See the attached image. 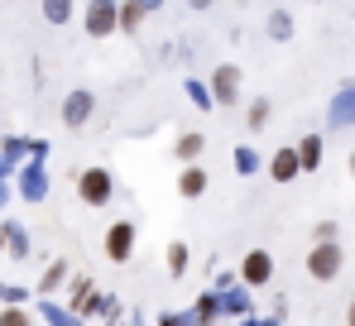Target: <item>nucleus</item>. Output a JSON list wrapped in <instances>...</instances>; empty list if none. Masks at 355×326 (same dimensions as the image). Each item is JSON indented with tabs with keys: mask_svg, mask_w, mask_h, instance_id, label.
I'll return each mask as SVG.
<instances>
[{
	"mask_svg": "<svg viewBox=\"0 0 355 326\" xmlns=\"http://www.w3.org/2000/svg\"><path fill=\"white\" fill-rule=\"evenodd\" d=\"M77 197H82V207H106L111 197H116V178H111V168H82L77 173Z\"/></svg>",
	"mask_w": 355,
	"mask_h": 326,
	"instance_id": "nucleus-1",
	"label": "nucleus"
},
{
	"mask_svg": "<svg viewBox=\"0 0 355 326\" xmlns=\"http://www.w3.org/2000/svg\"><path fill=\"white\" fill-rule=\"evenodd\" d=\"M82 29L92 39L120 34V0H92V5H82Z\"/></svg>",
	"mask_w": 355,
	"mask_h": 326,
	"instance_id": "nucleus-2",
	"label": "nucleus"
},
{
	"mask_svg": "<svg viewBox=\"0 0 355 326\" xmlns=\"http://www.w3.org/2000/svg\"><path fill=\"white\" fill-rule=\"evenodd\" d=\"M341 264H346L341 245H312L307 250V278H317V283H331L341 273Z\"/></svg>",
	"mask_w": 355,
	"mask_h": 326,
	"instance_id": "nucleus-3",
	"label": "nucleus"
},
{
	"mask_svg": "<svg viewBox=\"0 0 355 326\" xmlns=\"http://www.w3.org/2000/svg\"><path fill=\"white\" fill-rule=\"evenodd\" d=\"M135 221H116V225H106V240H101V250H106V259L111 264H130L135 259Z\"/></svg>",
	"mask_w": 355,
	"mask_h": 326,
	"instance_id": "nucleus-4",
	"label": "nucleus"
},
{
	"mask_svg": "<svg viewBox=\"0 0 355 326\" xmlns=\"http://www.w3.org/2000/svg\"><path fill=\"white\" fill-rule=\"evenodd\" d=\"M240 283H245V288L274 283V255H269V250H250V255L240 259Z\"/></svg>",
	"mask_w": 355,
	"mask_h": 326,
	"instance_id": "nucleus-5",
	"label": "nucleus"
},
{
	"mask_svg": "<svg viewBox=\"0 0 355 326\" xmlns=\"http://www.w3.org/2000/svg\"><path fill=\"white\" fill-rule=\"evenodd\" d=\"M92 110H96V96H92L87 87H77V92L62 96V125H67V130H82V125L92 120Z\"/></svg>",
	"mask_w": 355,
	"mask_h": 326,
	"instance_id": "nucleus-6",
	"label": "nucleus"
},
{
	"mask_svg": "<svg viewBox=\"0 0 355 326\" xmlns=\"http://www.w3.org/2000/svg\"><path fill=\"white\" fill-rule=\"evenodd\" d=\"M211 96H216V106H236V96H240V67L236 62H221L216 72H211Z\"/></svg>",
	"mask_w": 355,
	"mask_h": 326,
	"instance_id": "nucleus-7",
	"label": "nucleus"
},
{
	"mask_svg": "<svg viewBox=\"0 0 355 326\" xmlns=\"http://www.w3.org/2000/svg\"><path fill=\"white\" fill-rule=\"evenodd\" d=\"M327 120L341 130V125H355V87H341L336 96H331V110H327Z\"/></svg>",
	"mask_w": 355,
	"mask_h": 326,
	"instance_id": "nucleus-8",
	"label": "nucleus"
},
{
	"mask_svg": "<svg viewBox=\"0 0 355 326\" xmlns=\"http://www.w3.org/2000/svg\"><path fill=\"white\" fill-rule=\"evenodd\" d=\"M207 182H211V178H207V168H202V163H197V168H182V173H178V197L197 202V197L207 192Z\"/></svg>",
	"mask_w": 355,
	"mask_h": 326,
	"instance_id": "nucleus-9",
	"label": "nucleus"
},
{
	"mask_svg": "<svg viewBox=\"0 0 355 326\" xmlns=\"http://www.w3.org/2000/svg\"><path fill=\"white\" fill-rule=\"evenodd\" d=\"M269 173H274V182H293L297 173H302V163H297V149H274V159H269Z\"/></svg>",
	"mask_w": 355,
	"mask_h": 326,
	"instance_id": "nucleus-10",
	"label": "nucleus"
},
{
	"mask_svg": "<svg viewBox=\"0 0 355 326\" xmlns=\"http://www.w3.org/2000/svg\"><path fill=\"white\" fill-rule=\"evenodd\" d=\"M202 149H207V135H202V130H187V135H178V144H173V154L187 163V168H197Z\"/></svg>",
	"mask_w": 355,
	"mask_h": 326,
	"instance_id": "nucleus-11",
	"label": "nucleus"
},
{
	"mask_svg": "<svg viewBox=\"0 0 355 326\" xmlns=\"http://www.w3.org/2000/svg\"><path fill=\"white\" fill-rule=\"evenodd\" d=\"M293 149H297V163H302V173H317V168H322V149H327V144H322V135H302Z\"/></svg>",
	"mask_w": 355,
	"mask_h": 326,
	"instance_id": "nucleus-12",
	"label": "nucleus"
},
{
	"mask_svg": "<svg viewBox=\"0 0 355 326\" xmlns=\"http://www.w3.org/2000/svg\"><path fill=\"white\" fill-rule=\"evenodd\" d=\"M154 10H159L154 0H135V5H120V34H135V29H139V24H144V19L154 15Z\"/></svg>",
	"mask_w": 355,
	"mask_h": 326,
	"instance_id": "nucleus-13",
	"label": "nucleus"
},
{
	"mask_svg": "<svg viewBox=\"0 0 355 326\" xmlns=\"http://www.w3.org/2000/svg\"><path fill=\"white\" fill-rule=\"evenodd\" d=\"M211 317H221V298L216 293H202L197 307H192V317H182V326H207Z\"/></svg>",
	"mask_w": 355,
	"mask_h": 326,
	"instance_id": "nucleus-14",
	"label": "nucleus"
},
{
	"mask_svg": "<svg viewBox=\"0 0 355 326\" xmlns=\"http://www.w3.org/2000/svg\"><path fill=\"white\" fill-rule=\"evenodd\" d=\"M264 29H269V39H274V44H288V39H293V15H288V10L279 5V10H269Z\"/></svg>",
	"mask_w": 355,
	"mask_h": 326,
	"instance_id": "nucleus-15",
	"label": "nucleus"
},
{
	"mask_svg": "<svg viewBox=\"0 0 355 326\" xmlns=\"http://www.w3.org/2000/svg\"><path fill=\"white\" fill-rule=\"evenodd\" d=\"M269 96H254V101H250V110H245V125H250V130H264V125H269Z\"/></svg>",
	"mask_w": 355,
	"mask_h": 326,
	"instance_id": "nucleus-16",
	"label": "nucleus"
},
{
	"mask_svg": "<svg viewBox=\"0 0 355 326\" xmlns=\"http://www.w3.org/2000/svg\"><path fill=\"white\" fill-rule=\"evenodd\" d=\"M221 312H231V317H245V312H250V288H231V293L221 298Z\"/></svg>",
	"mask_w": 355,
	"mask_h": 326,
	"instance_id": "nucleus-17",
	"label": "nucleus"
},
{
	"mask_svg": "<svg viewBox=\"0 0 355 326\" xmlns=\"http://www.w3.org/2000/svg\"><path fill=\"white\" fill-rule=\"evenodd\" d=\"M187 96L197 101V110H216V96H211V87H207V82H197V77H187Z\"/></svg>",
	"mask_w": 355,
	"mask_h": 326,
	"instance_id": "nucleus-18",
	"label": "nucleus"
},
{
	"mask_svg": "<svg viewBox=\"0 0 355 326\" xmlns=\"http://www.w3.org/2000/svg\"><path fill=\"white\" fill-rule=\"evenodd\" d=\"M44 192H49V178H44L39 168H29V173H24V197H29V202H39Z\"/></svg>",
	"mask_w": 355,
	"mask_h": 326,
	"instance_id": "nucleus-19",
	"label": "nucleus"
},
{
	"mask_svg": "<svg viewBox=\"0 0 355 326\" xmlns=\"http://www.w3.org/2000/svg\"><path fill=\"white\" fill-rule=\"evenodd\" d=\"M168 273H173V278H182V273H187V245H182V240H173V245H168Z\"/></svg>",
	"mask_w": 355,
	"mask_h": 326,
	"instance_id": "nucleus-20",
	"label": "nucleus"
},
{
	"mask_svg": "<svg viewBox=\"0 0 355 326\" xmlns=\"http://www.w3.org/2000/svg\"><path fill=\"white\" fill-rule=\"evenodd\" d=\"M336 235H341L336 221H317V225H312V245H336Z\"/></svg>",
	"mask_w": 355,
	"mask_h": 326,
	"instance_id": "nucleus-21",
	"label": "nucleus"
},
{
	"mask_svg": "<svg viewBox=\"0 0 355 326\" xmlns=\"http://www.w3.org/2000/svg\"><path fill=\"white\" fill-rule=\"evenodd\" d=\"M236 173H245V178L259 173V154L254 149H236Z\"/></svg>",
	"mask_w": 355,
	"mask_h": 326,
	"instance_id": "nucleus-22",
	"label": "nucleus"
},
{
	"mask_svg": "<svg viewBox=\"0 0 355 326\" xmlns=\"http://www.w3.org/2000/svg\"><path fill=\"white\" fill-rule=\"evenodd\" d=\"M0 326H34V317H29L24 307H5V312H0Z\"/></svg>",
	"mask_w": 355,
	"mask_h": 326,
	"instance_id": "nucleus-23",
	"label": "nucleus"
},
{
	"mask_svg": "<svg viewBox=\"0 0 355 326\" xmlns=\"http://www.w3.org/2000/svg\"><path fill=\"white\" fill-rule=\"evenodd\" d=\"M44 19H53V24L72 19V5H67V0H53V5H44Z\"/></svg>",
	"mask_w": 355,
	"mask_h": 326,
	"instance_id": "nucleus-24",
	"label": "nucleus"
},
{
	"mask_svg": "<svg viewBox=\"0 0 355 326\" xmlns=\"http://www.w3.org/2000/svg\"><path fill=\"white\" fill-rule=\"evenodd\" d=\"M62 278H67V264H62V259H58V264H53V269L44 273V293H49V288H58Z\"/></svg>",
	"mask_w": 355,
	"mask_h": 326,
	"instance_id": "nucleus-25",
	"label": "nucleus"
},
{
	"mask_svg": "<svg viewBox=\"0 0 355 326\" xmlns=\"http://www.w3.org/2000/svg\"><path fill=\"white\" fill-rule=\"evenodd\" d=\"M346 326H355V302H351V307H346Z\"/></svg>",
	"mask_w": 355,
	"mask_h": 326,
	"instance_id": "nucleus-26",
	"label": "nucleus"
},
{
	"mask_svg": "<svg viewBox=\"0 0 355 326\" xmlns=\"http://www.w3.org/2000/svg\"><path fill=\"white\" fill-rule=\"evenodd\" d=\"M351 173H355V149H351Z\"/></svg>",
	"mask_w": 355,
	"mask_h": 326,
	"instance_id": "nucleus-27",
	"label": "nucleus"
}]
</instances>
